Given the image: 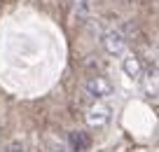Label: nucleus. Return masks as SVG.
Returning <instances> with one entry per match:
<instances>
[{
  "mask_svg": "<svg viewBox=\"0 0 159 152\" xmlns=\"http://www.w3.org/2000/svg\"><path fill=\"white\" fill-rule=\"evenodd\" d=\"M103 49L108 52L110 56H122L124 54V49H126V40H124V35L119 33V30H105L103 33Z\"/></svg>",
  "mask_w": 159,
  "mask_h": 152,
  "instance_id": "nucleus-2",
  "label": "nucleus"
},
{
  "mask_svg": "<svg viewBox=\"0 0 159 152\" xmlns=\"http://www.w3.org/2000/svg\"><path fill=\"white\" fill-rule=\"evenodd\" d=\"M122 68H124V73L129 75V77H134V80H140V75H143V63H140V59L136 54H126L124 61H122Z\"/></svg>",
  "mask_w": 159,
  "mask_h": 152,
  "instance_id": "nucleus-4",
  "label": "nucleus"
},
{
  "mask_svg": "<svg viewBox=\"0 0 159 152\" xmlns=\"http://www.w3.org/2000/svg\"><path fill=\"white\" fill-rule=\"evenodd\" d=\"M84 119H87V124H89V127L101 129V127H105V124L110 122V108H108L105 103H98V101H96V103L87 110Z\"/></svg>",
  "mask_w": 159,
  "mask_h": 152,
  "instance_id": "nucleus-3",
  "label": "nucleus"
},
{
  "mask_svg": "<svg viewBox=\"0 0 159 152\" xmlns=\"http://www.w3.org/2000/svg\"><path fill=\"white\" fill-rule=\"evenodd\" d=\"M73 12L80 21L89 16V0H73Z\"/></svg>",
  "mask_w": 159,
  "mask_h": 152,
  "instance_id": "nucleus-7",
  "label": "nucleus"
},
{
  "mask_svg": "<svg viewBox=\"0 0 159 152\" xmlns=\"http://www.w3.org/2000/svg\"><path fill=\"white\" fill-rule=\"evenodd\" d=\"M140 77H145V89H148V94H159V70L154 68V66H150L148 70H143V75Z\"/></svg>",
  "mask_w": 159,
  "mask_h": 152,
  "instance_id": "nucleus-5",
  "label": "nucleus"
},
{
  "mask_svg": "<svg viewBox=\"0 0 159 152\" xmlns=\"http://www.w3.org/2000/svg\"><path fill=\"white\" fill-rule=\"evenodd\" d=\"M84 91H87V96H91L94 101H101V98L112 94V82H110L108 77H103V75H91L84 82Z\"/></svg>",
  "mask_w": 159,
  "mask_h": 152,
  "instance_id": "nucleus-1",
  "label": "nucleus"
},
{
  "mask_svg": "<svg viewBox=\"0 0 159 152\" xmlns=\"http://www.w3.org/2000/svg\"><path fill=\"white\" fill-rule=\"evenodd\" d=\"M68 143H70V147H73L75 152H82V150H87V147L91 145V138H89V133H84V131H73L68 136Z\"/></svg>",
  "mask_w": 159,
  "mask_h": 152,
  "instance_id": "nucleus-6",
  "label": "nucleus"
},
{
  "mask_svg": "<svg viewBox=\"0 0 159 152\" xmlns=\"http://www.w3.org/2000/svg\"><path fill=\"white\" fill-rule=\"evenodd\" d=\"M7 152H26V147L21 145V143H12V145L7 147Z\"/></svg>",
  "mask_w": 159,
  "mask_h": 152,
  "instance_id": "nucleus-8",
  "label": "nucleus"
}]
</instances>
